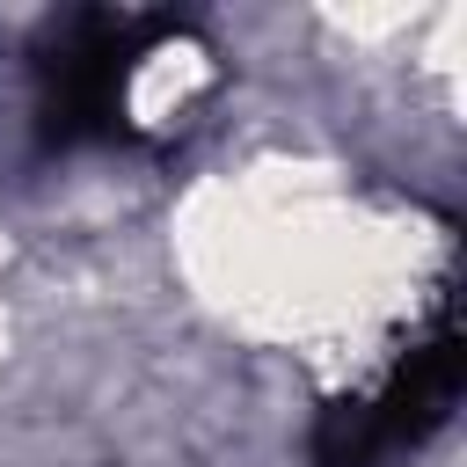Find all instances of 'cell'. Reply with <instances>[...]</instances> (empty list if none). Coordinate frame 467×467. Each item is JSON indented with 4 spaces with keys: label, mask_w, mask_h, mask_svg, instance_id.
I'll return each mask as SVG.
<instances>
[]
</instances>
